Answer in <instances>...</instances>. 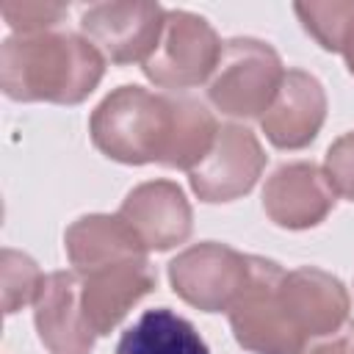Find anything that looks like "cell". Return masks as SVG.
<instances>
[{
  "instance_id": "cell-1",
  "label": "cell",
  "mask_w": 354,
  "mask_h": 354,
  "mask_svg": "<svg viewBox=\"0 0 354 354\" xmlns=\"http://www.w3.org/2000/svg\"><path fill=\"white\" fill-rule=\"evenodd\" d=\"M348 290L315 266L282 271L279 263L252 254L246 288L227 310L232 335L252 354H301L313 340L348 321Z\"/></svg>"
},
{
  "instance_id": "cell-2",
  "label": "cell",
  "mask_w": 354,
  "mask_h": 354,
  "mask_svg": "<svg viewBox=\"0 0 354 354\" xmlns=\"http://www.w3.org/2000/svg\"><path fill=\"white\" fill-rule=\"evenodd\" d=\"M105 75V55L72 30L14 33L0 47V86L17 102H83Z\"/></svg>"
},
{
  "instance_id": "cell-3",
  "label": "cell",
  "mask_w": 354,
  "mask_h": 354,
  "mask_svg": "<svg viewBox=\"0 0 354 354\" xmlns=\"http://www.w3.org/2000/svg\"><path fill=\"white\" fill-rule=\"evenodd\" d=\"M94 147L119 163H160L171 136V94L144 86L113 88L91 113Z\"/></svg>"
},
{
  "instance_id": "cell-4",
  "label": "cell",
  "mask_w": 354,
  "mask_h": 354,
  "mask_svg": "<svg viewBox=\"0 0 354 354\" xmlns=\"http://www.w3.org/2000/svg\"><path fill=\"white\" fill-rule=\"evenodd\" d=\"M285 77L279 53L249 36L224 41L221 58L207 80V100L232 119L263 116Z\"/></svg>"
},
{
  "instance_id": "cell-5",
  "label": "cell",
  "mask_w": 354,
  "mask_h": 354,
  "mask_svg": "<svg viewBox=\"0 0 354 354\" xmlns=\"http://www.w3.org/2000/svg\"><path fill=\"white\" fill-rule=\"evenodd\" d=\"M221 50L224 44L205 17L174 8L166 11L158 47L149 53L141 69L155 86L166 91L194 88L210 80L221 58Z\"/></svg>"
},
{
  "instance_id": "cell-6",
  "label": "cell",
  "mask_w": 354,
  "mask_h": 354,
  "mask_svg": "<svg viewBox=\"0 0 354 354\" xmlns=\"http://www.w3.org/2000/svg\"><path fill=\"white\" fill-rule=\"evenodd\" d=\"M252 271V254L216 241H202L183 249L169 263L171 290L202 313L230 310L238 293L246 288Z\"/></svg>"
},
{
  "instance_id": "cell-7",
  "label": "cell",
  "mask_w": 354,
  "mask_h": 354,
  "mask_svg": "<svg viewBox=\"0 0 354 354\" xmlns=\"http://www.w3.org/2000/svg\"><path fill=\"white\" fill-rule=\"evenodd\" d=\"M166 11L147 0L94 3L80 14L83 36L113 64L147 61L163 33Z\"/></svg>"
},
{
  "instance_id": "cell-8",
  "label": "cell",
  "mask_w": 354,
  "mask_h": 354,
  "mask_svg": "<svg viewBox=\"0 0 354 354\" xmlns=\"http://www.w3.org/2000/svg\"><path fill=\"white\" fill-rule=\"evenodd\" d=\"M266 169L257 136L243 124H221L207 158L188 171V183L202 202H232L254 188Z\"/></svg>"
},
{
  "instance_id": "cell-9",
  "label": "cell",
  "mask_w": 354,
  "mask_h": 354,
  "mask_svg": "<svg viewBox=\"0 0 354 354\" xmlns=\"http://www.w3.org/2000/svg\"><path fill=\"white\" fill-rule=\"evenodd\" d=\"M335 191L321 166L293 160L274 169L263 188V210L282 230L318 227L335 207Z\"/></svg>"
},
{
  "instance_id": "cell-10",
  "label": "cell",
  "mask_w": 354,
  "mask_h": 354,
  "mask_svg": "<svg viewBox=\"0 0 354 354\" xmlns=\"http://www.w3.org/2000/svg\"><path fill=\"white\" fill-rule=\"evenodd\" d=\"M155 271L147 257L102 266L97 271L80 274V307L88 329L111 335V329L147 296L155 290Z\"/></svg>"
},
{
  "instance_id": "cell-11",
  "label": "cell",
  "mask_w": 354,
  "mask_h": 354,
  "mask_svg": "<svg viewBox=\"0 0 354 354\" xmlns=\"http://www.w3.org/2000/svg\"><path fill=\"white\" fill-rule=\"evenodd\" d=\"M326 119V91L304 69H288L271 105L260 116L266 138L277 149H301L321 133Z\"/></svg>"
},
{
  "instance_id": "cell-12",
  "label": "cell",
  "mask_w": 354,
  "mask_h": 354,
  "mask_svg": "<svg viewBox=\"0 0 354 354\" xmlns=\"http://www.w3.org/2000/svg\"><path fill=\"white\" fill-rule=\"evenodd\" d=\"M119 216L130 224L147 252H166L185 243L194 227L191 205L183 188L171 180H149L136 185L124 196Z\"/></svg>"
},
{
  "instance_id": "cell-13",
  "label": "cell",
  "mask_w": 354,
  "mask_h": 354,
  "mask_svg": "<svg viewBox=\"0 0 354 354\" xmlns=\"http://www.w3.org/2000/svg\"><path fill=\"white\" fill-rule=\"evenodd\" d=\"M33 324L50 354H86L94 346L97 335L88 329L80 307L77 271H53L44 277L33 301Z\"/></svg>"
},
{
  "instance_id": "cell-14",
  "label": "cell",
  "mask_w": 354,
  "mask_h": 354,
  "mask_svg": "<svg viewBox=\"0 0 354 354\" xmlns=\"http://www.w3.org/2000/svg\"><path fill=\"white\" fill-rule=\"evenodd\" d=\"M64 249L77 274L97 271L102 266L141 260L147 257V246L130 230V224L116 213H91L72 221L64 232Z\"/></svg>"
},
{
  "instance_id": "cell-15",
  "label": "cell",
  "mask_w": 354,
  "mask_h": 354,
  "mask_svg": "<svg viewBox=\"0 0 354 354\" xmlns=\"http://www.w3.org/2000/svg\"><path fill=\"white\" fill-rule=\"evenodd\" d=\"M113 354H210L194 324L169 307H155L138 315L116 343Z\"/></svg>"
},
{
  "instance_id": "cell-16",
  "label": "cell",
  "mask_w": 354,
  "mask_h": 354,
  "mask_svg": "<svg viewBox=\"0 0 354 354\" xmlns=\"http://www.w3.org/2000/svg\"><path fill=\"white\" fill-rule=\"evenodd\" d=\"M169 94H171V136L160 163L169 169L191 171L213 149L218 124L213 111L202 100L183 91H169Z\"/></svg>"
},
{
  "instance_id": "cell-17",
  "label": "cell",
  "mask_w": 354,
  "mask_h": 354,
  "mask_svg": "<svg viewBox=\"0 0 354 354\" xmlns=\"http://www.w3.org/2000/svg\"><path fill=\"white\" fill-rule=\"evenodd\" d=\"M301 28L329 53H340L346 33L354 22V0L346 3H296L293 6Z\"/></svg>"
},
{
  "instance_id": "cell-18",
  "label": "cell",
  "mask_w": 354,
  "mask_h": 354,
  "mask_svg": "<svg viewBox=\"0 0 354 354\" xmlns=\"http://www.w3.org/2000/svg\"><path fill=\"white\" fill-rule=\"evenodd\" d=\"M0 271H3V313L6 315L17 313L28 301H36L44 277L33 257L17 249H3Z\"/></svg>"
},
{
  "instance_id": "cell-19",
  "label": "cell",
  "mask_w": 354,
  "mask_h": 354,
  "mask_svg": "<svg viewBox=\"0 0 354 354\" xmlns=\"http://www.w3.org/2000/svg\"><path fill=\"white\" fill-rule=\"evenodd\" d=\"M0 14L17 33H41V30H53L66 17V6L61 3H3Z\"/></svg>"
},
{
  "instance_id": "cell-20",
  "label": "cell",
  "mask_w": 354,
  "mask_h": 354,
  "mask_svg": "<svg viewBox=\"0 0 354 354\" xmlns=\"http://www.w3.org/2000/svg\"><path fill=\"white\" fill-rule=\"evenodd\" d=\"M324 174H326V180L337 196L354 202V130L343 133L326 149Z\"/></svg>"
},
{
  "instance_id": "cell-21",
  "label": "cell",
  "mask_w": 354,
  "mask_h": 354,
  "mask_svg": "<svg viewBox=\"0 0 354 354\" xmlns=\"http://www.w3.org/2000/svg\"><path fill=\"white\" fill-rule=\"evenodd\" d=\"M301 354H354V321H346L337 332L313 340Z\"/></svg>"
},
{
  "instance_id": "cell-22",
  "label": "cell",
  "mask_w": 354,
  "mask_h": 354,
  "mask_svg": "<svg viewBox=\"0 0 354 354\" xmlns=\"http://www.w3.org/2000/svg\"><path fill=\"white\" fill-rule=\"evenodd\" d=\"M340 53H343V58H346L348 72L354 75V22H351V28H348V33H346V41H343Z\"/></svg>"
}]
</instances>
